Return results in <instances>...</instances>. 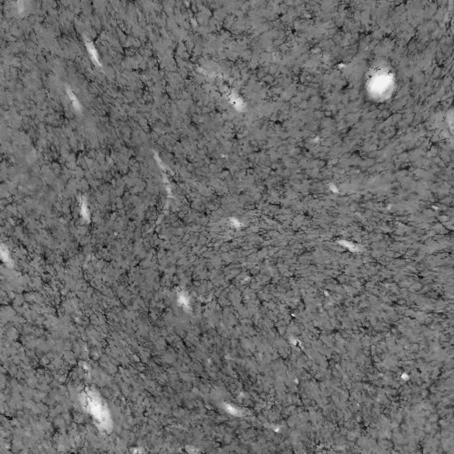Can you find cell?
Wrapping results in <instances>:
<instances>
[{"instance_id": "6da1fadb", "label": "cell", "mask_w": 454, "mask_h": 454, "mask_svg": "<svg viewBox=\"0 0 454 454\" xmlns=\"http://www.w3.org/2000/svg\"><path fill=\"white\" fill-rule=\"evenodd\" d=\"M86 406H88L89 409L91 411V413L93 414V416L97 419V420H101V422H103L104 419L103 416L106 415V411L104 410V406L103 405H101V400L99 398H94V397H92L91 395H88L87 398H86Z\"/></svg>"}]
</instances>
